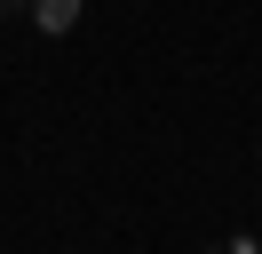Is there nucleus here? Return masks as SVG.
Here are the masks:
<instances>
[{
	"instance_id": "2",
	"label": "nucleus",
	"mask_w": 262,
	"mask_h": 254,
	"mask_svg": "<svg viewBox=\"0 0 262 254\" xmlns=\"http://www.w3.org/2000/svg\"><path fill=\"white\" fill-rule=\"evenodd\" d=\"M8 8H32V0H0V16H8Z\"/></svg>"
},
{
	"instance_id": "1",
	"label": "nucleus",
	"mask_w": 262,
	"mask_h": 254,
	"mask_svg": "<svg viewBox=\"0 0 262 254\" xmlns=\"http://www.w3.org/2000/svg\"><path fill=\"white\" fill-rule=\"evenodd\" d=\"M80 8H88V0H32V16H40L48 32H72V24H80Z\"/></svg>"
}]
</instances>
